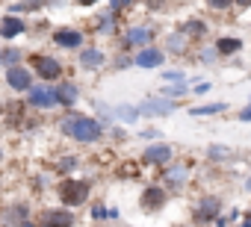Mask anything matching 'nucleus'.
Wrapping results in <instances>:
<instances>
[{"label": "nucleus", "mask_w": 251, "mask_h": 227, "mask_svg": "<svg viewBox=\"0 0 251 227\" xmlns=\"http://www.w3.org/2000/svg\"><path fill=\"white\" fill-rule=\"evenodd\" d=\"M24 103H27V109H33V112H50V109H56V106H59V100H56V86L36 83V86L24 94Z\"/></svg>", "instance_id": "6"}, {"label": "nucleus", "mask_w": 251, "mask_h": 227, "mask_svg": "<svg viewBox=\"0 0 251 227\" xmlns=\"http://www.w3.org/2000/svg\"><path fill=\"white\" fill-rule=\"evenodd\" d=\"M89 21H92L89 27H92L100 39H106V36H118V33H121V30H118V24H121V21H118V18H112L109 12H106V15H100V18H89Z\"/></svg>", "instance_id": "23"}, {"label": "nucleus", "mask_w": 251, "mask_h": 227, "mask_svg": "<svg viewBox=\"0 0 251 227\" xmlns=\"http://www.w3.org/2000/svg\"><path fill=\"white\" fill-rule=\"evenodd\" d=\"M130 56H133V68H142V71H157V68L169 59L160 45L145 47V50H136V53H130Z\"/></svg>", "instance_id": "17"}, {"label": "nucleus", "mask_w": 251, "mask_h": 227, "mask_svg": "<svg viewBox=\"0 0 251 227\" xmlns=\"http://www.w3.org/2000/svg\"><path fill=\"white\" fill-rule=\"evenodd\" d=\"M33 218H36V212L30 209V204H9V206H6V212H3L6 227H21V224L33 221Z\"/></svg>", "instance_id": "19"}, {"label": "nucleus", "mask_w": 251, "mask_h": 227, "mask_svg": "<svg viewBox=\"0 0 251 227\" xmlns=\"http://www.w3.org/2000/svg\"><path fill=\"white\" fill-rule=\"evenodd\" d=\"M242 189H245V192H248V195H251V174H248V177H245V183H242Z\"/></svg>", "instance_id": "39"}, {"label": "nucleus", "mask_w": 251, "mask_h": 227, "mask_svg": "<svg viewBox=\"0 0 251 227\" xmlns=\"http://www.w3.org/2000/svg\"><path fill=\"white\" fill-rule=\"evenodd\" d=\"M189 183V162H172L160 171V186L166 192H180Z\"/></svg>", "instance_id": "12"}, {"label": "nucleus", "mask_w": 251, "mask_h": 227, "mask_svg": "<svg viewBox=\"0 0 251 227\" xmlns=\"http://www.w3.org/2000/svg\"><path fill=\"white\" fill-rule=\"evenodd\" d=\"M210 89H213V83H210V80H204V83H195L189 94H195V97H207V94H210Z\"/></svg>", "instance_id": "34"}, {"label": "nucleus", "mask_w": 251, "mask_h": 227, "mask_svg": "<svg viewBox=\"0 0 251 227\" xmlns=\"http://www.w3.org/2000/svg\"><path fill=\"white\" fill-rule=\"evenodd\" d=\"M121 218V209L118 206H109V221H118Z\"/></svg>", "instance_id": "38"}, {"label": "nucleus", "mask_w": 251, "mask_h": 227, "mask_svg": "<svg viewBox=\"0 0 251 227\" xmlns=\"http://www.w3.org/2000/svg\"><path fill=\"white\" fill-rule=\"evenodd\" d=\"M219 112H227V103L225 100H216V103H198L189 109L192 118H210V115H219Z\"/></svg>", "instance_id": "25"}, {"label": "nucleus", "mask_w": 251, "mask_h": 227, "mask_svg": "<svg viewBox=\"0 0 251 227\" xmlns=\"http://www.w3.org/2000/svg\"><path fill=\"white\" fill-rule=\"evenodd\" d=\"M89 218L92 221H109V206L106 204H92L89 206Z\"/></svg>", "instance_id": "33"}, {"label": "nucleus", "mask_w": 251, "mask_h": 227, "mask_svg": "<svg viewBox=\"0 0 251 227\" xmlns=\"http://www.w3.org/2000/svg\"><path fill=\"white\" fill-rule=\"evenodd\" d=\"M112 115H115V121H121L124 127H133V124H139V106H133V103H118V106H112Z\"/></svg>", "instance_id": "24"}, {"label": "nucleus", "mask_w": 251, "mask_h": 227, "mask_svg": "<svg viewBox=\"0 0 251 227\" xmlns=\"http://www.w3.org/2000/svg\"><path fill=\"white\" fill-rule=\"evenodd\" d=\"M33 221H36V227H74L77 212L65 209V206H42Z\"/></svg>", "instance_id": "8"}, {"label": "nucleus", "mask_w": 251, "mask_h": 227, "mask_svg": "<svg viewBox=\"0 0 251 227\" xmlns=\"http://www.w3.org/2000/svg\"><path fill=\"white\" fill-rule=\"evenodd\" d=\"M236 121H242V124H248V121H251V106H242V109H239Z\"/></svg>", "instance_id": "36"}, {"label": "nucleus", "mask_w": 251, "mask_h": 227, "mask_svg": "<svg viewBox=\"0 0 251 227\" xmlns=\"http://www.w3.org/2000/svg\"><path fill=\"white\" fill-rule=\"evenodd\" d=\"M175 30H177L189 45H192V42H204V36L210 33V24H207L204 18H186V21H180Z\"/></svg>", "instance_id": "18"}, {"label": "nucleus", "mask_w": 251, "mask_h": 227, "mask_svg": "<svg viewBox=\"0 0 251 227\" xmlns=\"http://www.w3.org/2000/svg\"><path fill=\"white\" fill-rule=\"evenodd\" d=\"M160 77H163V83H166V86H175V83H189V80H186V74H183L180 68H169V71H163Z\"/></svg>", "instance_id": "31"}, {"label": "nucleus", "mask_w": 251, "mask_h": 227, "mask_svg": "<svg viewBox=\"0 0 251 227\" xmlns=\"http://www.w3.org/2000/svg\"><path fill=\"white\" fill-rule=\"evenodd\" d=\"M236 227H251V206H248V209H242V221H239Z\"/></svg>", "instance_id": "37"}, {"label": "nucleus", "mask_w": 251, "mask_h": 227, "mask_svg": "<svg viewBox=\"0 0 251 227\" xmlns=\"http://www.w3.org/2000/svg\"><path fill=\"white\" fill-rule=\"evenodd\" d=\"M24 62H27V50H21L15 45L3 47V56H0V65L3 68H15V65H24Z\"/></svg>", "instance_id": "26"}, {"label": "nucleus", "mask_w": 251, "mask_h": 227, "mask_svg": "<svg viewBox=\"0 0 251 227\" xmlns=\"http://www.w3.org/2000/svg\"><path fill=\"white\" fill-rule=\"evenodd\" d=\"M56 100H59L62 112L77 109V103L83 100V89H80V83H74L71 77H65L62 83H56Z\"/></svg>", "instance_id": "16"}, {"label": "nucleus", "mask_w": 251, "mask_h": 227, "mask_svg": "<svg viewBox=\"0 0 251 227\" xmlns=\"http://www.w3.org/2000/svg\"><path fill=\"white\" fill-rule=\"evenodd\" d=\"M213 47H216V53L222 56V59H227V56H236V53H242V39H236V36H216V42H213Z\"/></svg>", "instance_id": "22"}, {"label": "nucleus", "mask_w": 251, "mask_h": 227, "mask_svg": "<svg viewBox=\"0 0 251 227\" xmlns=\"http://www.w3.org/2000/svg\"><path fill=\"white\" fill-rule=\"evenodd\" d=\"M109 65V53H106V47H100V45H86L80 53H77V68L83 71V74H98V71H103Z\"/></svg>", "instance_id": "7"}, {"label": "nucleus", "mask_w": 251, "mask_h": 227, "mask_svg": "<svg viewBox=\"0 0 251 227\" xmlns=\"http://www.w3.org/2000/svg\"><path fill=\"white\" fill-rule=\"evenodd\" d=\"M56 133L71 139L74 145H100L103 136H106V127L92 115V112H80V109H71V112H62L59 121H56Z\"/></svg>", "instance_id": "1"}, {"label": "nucleus", "mask_w": 251, "mask_h": 227, "mask_svg": "<svg viewBox=\"0 0 251 227\" xmlns=\"http://www.w3.org/2000/svg\"><path fill=\"white\" fill-rule=\"evenodd\" d=\"M3 157H6V151H3V145H0V162H3Z\"/></svg>", "instance_id": "40"}, {"label": "nucleus", "mask_w": 251, "mask_h": 227, "mask_svg": "<svg viewBox=\"0 0 251 227\" xmlns=\"http://www.w3.org/2000/svg\"><path fill=\"white\" fill-rule=\"evenodd\" d=\"M204 157H207V162H227V159L233 157V151H230L227 145H207Z\"/></svg>", "instance_id": "28"}, {"label": "nucleus", "mask_w": 251, "mask_h": 227, "mask_svg": "<svg viewBox=\"0 0 251 227\" xmlns=\"http://www.w3.org/2000/svg\"><path fill=\"white\" fill-rule=\"evenodd\" d=\"M169 204V192L160 186V183H148V186H142V195H139V209L142 212H160L163 206Z\"/></svg>", "instance_id": "14"}, {"label": "nucleus", "mask_w": 251, "mask_h": 227, "mask_svg": "<svg viewBox=\"0 0 251 227\" xmlns=\"http://www.w3.org/2000/svg\"><path fill=\"white\" fill-rule=\"evenodd\" d=\"M0 56H3V47H0Z\"/></svg>", "instance_id": "41"}, {"label": "nucleus", "mask_w": 251, "mask_h": 227, "mask_svg": "<svg viewBox=\"0 0 251 227\" xmlns=\"http://www.w3.org/2000/svg\"><path fill=\"white\" fill-rule=\"evenodd\" d=\"M6 12L9 15H27V12H42V6L39 3H6Z\"/></svg>", "instance_id": "30"}, {"label": "nucleus", "mask_w": 251, "mask_h": 227, "mask_svg": "<svg viewBox=\"0 0 251 227\" xmlns=\"http://www.w3.org/2000/svg\"><path fill=\"white\" fill-rule=\"evenodd\" d=\"M109 65H112V71H127V68H133V56L124 53V50L109 53Z\"/></svg>", "instance_id": "29"}, {"label": "nucleus", "mask_w": 251, "mask_h": 227, "mask_svg": "<svg viewBox=\"0 0 251 227\" xmlns=\"http://www.w3.org/2000/svg\"><path fill=\"white\" fill-rule=\"evenodd\" d=\"M139 159H142V165L163 171L166 165H172V162H175V145H169V142L145 145V151H142V157H139Z\"/></svg>", "instance_id": "10"}, {"label": "nucleus", "mask_w": 251, "mask_h": 227, "mask_svg": "<svg viewBox=\"0 0 251 227\" xmlns=\"http://www.w3.org/2000/svg\"><path fill=\"white\" fill-rule=\"evenodd\" d=\"M222 215V198L219 195H204L192 204V221L198 227L204 224H216V218Z\"/></svg>", "instance_id": "11"}, {"label": "nucleus", "mask_w": 251, "mask_h": 227, "mask_svg": "<svg viewBox=\"0 0 251 227\" xmlns=\"http://www.w3.org/2000/svg\"><path fill=\"white\" fill-rule=\"evenodd\" d=\"M195 56H198L201 62H207V65H210V62H219V59H222V56L216 53V47H213V45H204V47H198V50H195Z\"/></svg>", "instance_id": "32"}, {"label": "nucleus", "mask_w": 251, "mask_h": 227, "mask_svg": "<svg viewBox=\"0 0 251 227\" xmlns=\"http://www.w3.org/2000/svg\"><path fill=\"white\" fill-rule=\"evenodd\" d=\"M27 65H30V71L36 74V83L56 86V83L65 80V62H62L56 53L33 50V53H27Z\"/></svg>", "instance_id": "3"}, {"label": "nucleus", "mask_w": 251, "mask_h": 227, "mask_svg": "<svg viewBox=\"0 0 251 227\" xmlns=\"http://www.w3.org/2000/svg\"><path fill=\"white\" fill-rule=\"evenodd\" d=\"M154 45H157L154 21H127L118 33V50H124V53H136V50H145Z\"/></svg>", "instance_id": "2"}, {"label": "nucleus", "mask_w": 251, "mask_h": 227, "mask_svg": "<svg viewBox=\"0 0 251 227\" xmlns=\"http://www.w3.org/2000/svg\"><path fill=\"white\" fill-rule=\"evenodd\" d=\"M3 83L12 94H27L36 86V74L30 71V65H15V68H3Z\"/></svg>", "instance_id": "9"}, {"label": "nucleus", "mask_w": 251, "mask_h": 227, "mask_svg": "<svg viewBox=\"0 0 251 227\" xmlns=\"http://www.w3.org/2000/svg\"><path fill=\"white\" fill-rule=\"evenodd\" d=\"M207 9H213V12H230L233 3H225V0H222V3H207Z\"/></svg>", "instance_id": "35"}, {"label": "nucleus", "mask_w": 251, "mask_h": 227, "mask_svg": "<svg viewBox=\"0 0 251 227\" xmlns=\"http://www.w3.org/2000/svg\"><path fill=\"white\" fill-rule=\"evenodd\" d=\"M189 91H192V86H189V83H175V86H163V89L157 91V97H166V100L180 103V97H186Z\"/></svg>", "instance_id": "27"}, {"label": "nucleus", "mask_w": 251, "mask_h": 227, "mask_svg": "<svg viewBox=\"0 0 251 227\" xmlns=\"http://www.w3.org/2000/svg\"><path fill=\"white\" fill-rule=\"evenodd\" d=\"M30 33V21L21 15H9L3 12L0 15V42H18Z\"/></svg>", "instance_id": "13"}, {"label": "nucleus", "mask_w": 251, "mask_h": 227, "mask_svg": "<svg viewBox=\"0 0 251 227\" xmlns=\"http://www.w3.org/2000/svg\"><path fill=\"white\" fill-rule=\"evenodd\" d=\"M160 47L166 50V56H180V53H189V42H186L177 30H169Z\"/></svg>", "instance_id": "21"}, {"label": "nucleus", "mask_w": 251, "mask_h": 227, "mask_svg": "<svg viewBox=\"0 0 251 227\" xmlns=\"http://www.w3.org/2000/svg\"><path fill=\"white\" fill-rule=\"evenodd\" d=\"M248 106H251V97H248Z\"/></svg>", "instance_id": "42"}, {"label": "nucleus", "mask_w": 251, "mask_h": 227, "mask_svg": "<svg viewBox=\"0 0 251 227\" xmlns=\"http://www.w3.org/2000/svg\"><path fill=\"white\" fill-rule=\"evenodd\" d=\"M136 106H139V115H142V118H166V115H172V112H175L180 103L154 94V97H145V100L136 103Z\"/></svg>", "instance_id": "15"}, {"label": "nucleus", "mask_w": 251, "mask_h": 227, "mask_svg": "<svg viewBox=\"0 0 251 227\" xmlns=\"http://www.w3.org/2000/svg\"><path fill=\"white\" fill-rule=\"evenodd\" d=\"M80 168H83V159H80L77 154H59V157H56V162H53V171H56V174H62V180L74 177Z\"/></svg>", "instance_id": "20"}, {"label": "nucleus", "mask_w": 251, "mask_h": 227, "mask_svg": "<svg viewBox=\"0 0 251 227\" xmlns=\"http://www.w3.org/2000/svg\"><path fill=\"white\" fill-rule=\"evenodd\" d=\"M50 45H53L56 50H65V53H80V50L89 45V36H86V30H80V27L62 24V27H56V30L50 33Z\"/></svg>", "instance_id": "5"}, {"label": "nucleus", "mask_w": 251, "mask_h": 227, "mask_svg": "<svg viewBox=\"0 0 251 227\" xmlns=\"http://www.w3.org/2000/svg\"><path fill=\"white\" fill-rule=\"evenodd\" d=\"M56 198H59V206H65V209L86 206V204H89V198H92V183H89V180H83V177L59 180V183H56Z\"/></svg>", "instance_id": "4"}, {"label": "nucleus", "mask_w": 251, "mask_h": 227, "mask_svg": "<svg viewBox=\"0 0 251 227\" xmlns=\"http://www.w3.org/2000/svg\"><path fill=\"white\" fill-rule=\"evenodd\" d=\"M3 227H6V224H3Z\"/></svg>", "instance_id": "43"}]
</instances>
